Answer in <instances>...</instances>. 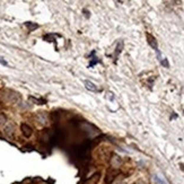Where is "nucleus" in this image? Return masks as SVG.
Segmentation results:
<instances>
[{"mask_svg": "<svg viewBox=\"0 0 184 184\" xmlns=\"http://www.w3.org/2000/svg\"><path fill=\"white\" fill-rule=\"evenodd\" d=\"M86 87H87L89 90H93V92L97 90V88L95 87V85H94L93 83H90V82H86Z\"/></svg>", "mask_w": 184, "mask_h": 184, "instance_id": "7ed1b4c3", "label": "nucleus"}, {"mask_svg": "<svg viewBox=\"0 0 184 184\" xmlns=\"http://www.w3.org/2000/svg\"><path fill=\"white\" fill-rule=\"evenodd\" d=\"M97 180H98V174H97V175H94L92 178H89L88 181H86L85 184H95L96 182H97Z\"/></svg>", "mask_w": 184, "mask_h": 184, "instance_id": "f03ea898", "label": "nucleus"}, {"mask_svg": "<svg viewBox=\"0 0 184 184\" xmlns=\"http://www.w3.org/2000/svg\"><path fill=\"white\" fill-rule=\"evenodd\" d=\"M154 180H155V182L156 183H158V184H167V182H166L165 180H163V178H160L159 176H154Z\"/></svg>", "mask_w": 184, "mask_h": 184, "instance_id": "20e7f679", "label": "nucleus"}, {"mask_svg": "<svg viewBox=\"0 0 184 184\" xmlns=\"http://www.w3.org/2000/svg\"><path fill=\"white\" fill-rule=\"evenodd\" d=\"M22 132H23V134L25 136V137H31L32 136V133H33V131H32V128L30 127L28 124H26V123H23L22 124Z\"/></svg>", "mask_w": 184, "mask_h": 184, "instance_id": "f257e3e1", "label": "nucleus"}, {"mask_svg": "<svg viewBox=\"0 0 184 184\" xmlns=\"http://www.w3.org/2000/svg\"><path fill=\"white\" fill-rule=\"evenodd\" d=\"M0 63L4 64V66H7V62H6V61H5V60H4V59H2V58H1V57H0Z\"/></svg>", "mask_w": 184, "mask_h": 184, "instance_id": "39448f33", "label": "nucleus"}]
</instances>
